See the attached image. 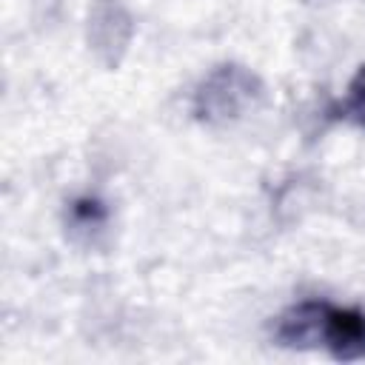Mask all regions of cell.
<instances>
[{"label":"cell","mask_w":365,"mask_h":365,"mask_svg":"<svg viewBox=\"0 0 365 365\" xmlns=\"http://www.w3.org/2000/svg\"><path fill=\"white\" fill-rule=\"evenodd\" d=\"M274 339L282 348H322L339 362H356L365 359V311L325 299H305L277 319Z\"/></svg>","instance_id":"cell-1"},{"label":"cell","mask_w":365,"mask_h":365,"mask_svg":"<svg viewBox=\"0 0 365 365\" xmlns=\"http://www.w3.org/2000/svg\"><path fill=\"white\" fill-rule=\"evenodd\" d=\"M342 111H345V117H351L354 123L365 125V66H362V68L356 71V77L351 80L348 97H345V103H342Z\"/></svg>","instance_id":"cell-4"},{"label":"cell","mask_w":365,"mask_h":365,"mask_svg":"<svg viewBox=\"0 0 365 365\" xmlns=\"http://www.w3.org/2000/svg\"><path fill=\"white\" fill-rule=\"evenodd\" d=\"M262 97V83L242 66L214 68L194 94V114L202 123L222 125L248 114Z\"/></svg>","instance_id":"cell-2"},{"label":"cell","mask_w":365,"mask_h":365,"mask_svg":"<svg viewBox=\"0 0 365 365\" xmlns=\"http://www.w3.org/2000/svg\"><path fill=\"white\" fill-rule=\"evenodd\" d=\"M131 14L120 0H94L88 14V46L100 63H106L108 68L117 66L131 43Z\"/></svg>","instance_id":"cell-3"}]
</instances>
